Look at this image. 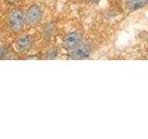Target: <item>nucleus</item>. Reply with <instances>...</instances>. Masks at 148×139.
<instances>
[{
    "mask_svg": "<svg viewBox=\"0 0 148 139\" xmlns=\"http://www.w3.org/2000/svg\"><path fill=\"white\" fill-rule=\"evenodd\" d=\"M7 1L10 4H18V3H20L21 0H7Z\"/></svg>",
    "mask_w": 148,
    "mask_h": 139,
    "instance_id": "nucleus-8",
    "label": "nucleus"
},
{
    "mask_svg": "<svg viewBox=\"0 0 148 139\" xmlns=\"http://www.w3.org/2000/svg\"><path fill=\"white\" fill-rule=\"evenodd\" d=\"M24 13L20 8H12L8 14V25L13 32H20L25 24Z\"/></svg>",
    "mask_w": 148,
    "mask_h": 139,
    "instance_id": "nucleus-1",
    "label": "nucleus"
},
{
    "mask_svg": "<svg viewBox=\"0 0 148 139\" xmlns=\"http://www.w3.org/2000/svg\"><path fill=\"white\" fill-rule=\"evenodd\" d=\"M81 38H82V36L78 32H75V31L69 32V34H67L63 38L64 47L66 49H68V50L72 49L74 46L77 45L79 43H80Z\"/></svg>",
    "mask_w": 148,
    "mask_h": 139,
    "instance_id": "nucleus-5",
    "label": "nucleus"
},
{
    "mask_svg": "<svg viewBox=\"0 0 148 139\" xmlns=\"http://www.w3.org/2000/svg\"><path fill=\"white\" fill-rule=\"evenodd\" d=\"M90 1H91L92 3H97V2H99L100 0H90Z\"/></svg>",
    "mask_w": 148,
    "mask_h": 139,
    "instance_id": "nucleus-9",
    "label": "nucleus"
},
{
    "mask_svg": "<svg viewBox=\"0 0 148 139\" xmlns=\"http://www.w3.org/2000/svg\"><path fill=\"white\" fill-rule=\"evenodd\" d=\"M147 4L148 0H127L125 6L129 10H137V9L143 8Z\"/></svg>",
    "mask_w": 148,
    "mask_h": 139,
    "instance_id": "nucleus-6",
    "label": "nucleus"
},
{
    "mask_svg": "<svg viewBox=\"0 0 148 139\" xmlns=\"http://www.w3.org/2000/svg\"><path fill=\"white\" fill-rule=\"evenodd\" d=\"M34 44V37L31 34H22L18 37L14 43V48L18 52H25L32 47Z\"/></svg>",
    "mask_w": 148,
    "mask_h": 139,
    "instance_id": "nucleus-4",
    "label": "nucleus"
},
{
    "mask_svg": "<svg viewBox=\"0 0 148 139\" xmlns=\"http://www.w3.org/2000/svg\"><path fill=\"white\" fill-rule=\"evenodd\" d=\"M25 21L30 25H35L39 23L43 18V9L36 4H32L27 8L24 13Z\"/></svg>",
    "mask_w": 148,
    "mask_h": 139,
    "instance_id": "nucleus-2",
    "label": "nucleus"
},
{
    "mask_svg": "<svg viewBox=\"0 0 148 139\" xmlns=\"http://www.w3.org/2000/svg\"><path fill=\"white\" fill-rule=\"evenodd\" d=\"M58 56V50H56L55 48H51L49 49V51L47 52V54H46V58L47 59H54L57 58Z\"/></svg>",
    "mask_w": 148,
    "mask_h": 139,
    "instance_id": "nucleus-7",
    "label": "nucleus"
},
{
    "mask_svg": "<svg viewBox=\"0 0 148 139\" xmlns=\"http://www.w3.org/2000/svg\"><path fill=\"white\" fill-rule=\"evenodd\" d=\"M91 55V47L86 43L80 42L71 49V58L72 59H85Z\"/></svg>",
    "mask_w": 148,
    "mask_h": 139,
    "instance_id": "nucleus-3",
    "label": "nucleus"
}]
</instances>
